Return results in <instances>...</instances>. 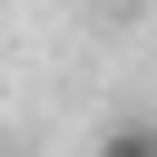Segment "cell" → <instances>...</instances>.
<instances>
[{
    "label": "cell",
    "instance_id": "obj_2",
    "mask_svg": "<svg viewBox=\"0 0 157 157\" xmlns=\"http://www.w3.org/2000/svg\"><path fill=\"white\" fill-rule=\"evenodd\" d=\"M108 10H137V0H108Z\"/></svg>",
    "mask_w": 157,
    "mask_h": 157
},
{
    "label": "cell",
    "instance_id": "obj_1",
    "mask_svg": "<svg viewBox=\"0 0 157 157\" xmlns=\"http://www.w3.org/2000/svg\"><path fill=\"white\" fill-rule=\"evenodd\" d=\"M98 157H157V118H118L98 137Z\"/></svg>",
    "mask_w": 157,
    "mask_h": 157
}]
</instances>
